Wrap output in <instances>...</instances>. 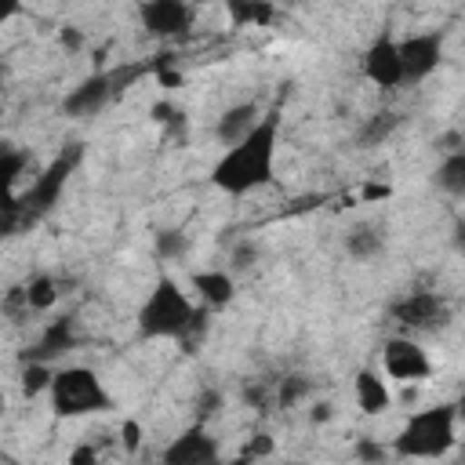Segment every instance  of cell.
I'll return each mask as SVG.
<instances>
[{
  "mask_svg": "<svg viewBox=\"0 0 465 465\" xmlns=\"http://www.w3.org/2000/svg\"><path fill=\"white\" fill-rule=\"evenodd\" d=\"M454 429H458V407L454 403L421 407L396 432L392 454L396 458H443L458 440Z\"/></svg>",
  "mask_w": 465,
  "mask_h": 465,
  "instance_id": "4",
  "label": "cell"
},
{
  "mask_svg": "<svg viewBox=\"0 0 465 465\" xmlns=\"http://www.w3.org/2000/svg\"><path fill=\"white\" fill-rule=\"evenodd\" d=\"M145 73H153V58H149V62H138V65L98 69V73L84 76L76 87H69V91L62 94L58 109H62V116H69V120H91V116H98L116 94H124V91H127L138 76H145Z\"/></svg>",
  "mask_w": 465,
  "mask_h": 465,
  "instance_id": "5",
  "label": "cell"
},
{
  "mask_svg": "<svg viewBox=\"0 0 465 465\" xmlns=\"http://www.w3.org/2000/svg\"><path fill=\"white\" fill-rule=\"evenodd\" d=\"M58 294H62V291H58V280H54L51 272H36V276H29L22 287L7 291L4 309L15 312V309L22 305L25 312H51L54 302H58Z\"/></svg>",
  "mask_w": 465,
  "mask_h": 465,
  "instance_id": "14",
  "label": "cell"
},
{
  "mask_svg": "<svg viewBox=\"0 0 465 465\" xmlns=\"http://www.w3.org/2000/svg\"><path fill=\"white\" fill-rule=\"evenodd\" d=\"M316 389V381L302 371H291V374H280L276 378V407L287 411V407H298L302 400H309Z\"/></svg>",
  "mask_w": 465,
  "mask_h": 465,
  "instance_id": "22",
  "label": "cell"
},
{
  "mask_svg": "<svg viewBox=\"0 0 465 465\" xmlns=\"http://www.w3.org/2000/svg\"><path fill=\"white\" fill-rule=\"evenodd\" d=\"M381 371L403 385H414L432 374V360L411 334H392L381 345Z\"/></svg>",
  "mask_w": 465,
  "mask_h": 465,
  "instance_id": "10",
  "label": "cell"
},
{
  "mask_svg": "<svg viewBox=\"0 0 465 465\" xmlns=\"http://www.w3.org/2000/svg\"><path fill=\"white\" fill-rule=\"evenodd\" d=\"M454 407H458V421H461V425H465V392H461V396H458V403H454Z\"/></svg>",
  "mask_w": 465,
  "mask_h": 465,
  "instance_id": "40",
  "label": "cell"
},
{
  "mask_svg": "<svg viewBox=\"0 0 465 465\" xmlns=\"http://www.w3.org/2000/svg\"><path fill=\"white\" fill-rule=\"evenodd\" d=\"M138 18L153 40H178L193 29L196 4L193 0H142Z\"/></svg>",
  "mask_w": 465,
  "mask_h": 465,
  "instance_id": "9",
  "label": "cell"
},
{
  "mask_svg": "<svg viewBox=\"0 0 465 465\" xmlns=\"http://www.w3.org/2000/svg\"><path fill=\"white\" fill-rule=\"evenodd\" d=\"M443 44L447 36L440 29H425V33H411L400 40V58H403V87H414L421 80H429L440 62H443Z\"/></svg>",
  "mask_w": 465,
  "mask_h": 465,
  "instance_id": "8",
  "label": "cell"
},
{
  "mask_svg": "<svg viewBox=\"0 0 465 465\" xmlns=\"http://www.w3.org/2000/svg\"><path fill=\"white\" fill-rule=\"evenodd\" d=\"M276 142H280V109L265 113L243 142L222 153V160L211 167V185L229 196H247L269 185L276 167Z\"/></svg>",
  "mask_w": 465,
  "mask_h": 465,
  "instance_id": "3",
  "label": "cell"
},
{
  "mask_svg": "<svg viewBox=\"0 0 465 465\" xmlns=\"http://www.w3.org/2000/svg\"><path fill=\"white\" fill-rule=\"evenodd\" d=\"M432 185H436L443 196L465 200V149L443 153V160H440L436 171H432Z\"/></svg>",
  "mask_w": 465,
  "mask_h": 465,
  "instance_id": "19",
  "label": "cell"
},
{
  "mask_svg": "<svg viewBox=\"0 0 465 465\" xmlns=\"http://www.w3.org/2000/svg\"><path fill=\"white\" fill-rule=\"evenodd\" d=\"M80 345V331H76V316H58V320H47V327L36 334V341L18 356L22 363L25 360H40V363H54L58 356L73 352Z\"/></svg>",
  "mask_w": 465,
  "mask_h": 465,
  "instance_id": "13",
  "label": "cell"
},
{
  "mask_svg": "<svg viewBox=\"0 0 465 465\" xmlns=\"http://www.w3.org/2000/svg\"><path fill=\"white\" fill-rule=\"evenodd\" d=\"M94 458H98V450H94L91 443H80V447L69 454V461H73V465H84V461H94Z\"/></svg>",
  "mask_w": 465,
  "mask_h": 465,
  "instance_id": "37",
  "label": "cell"
},
{
  "mask_svg": "<svg viewBox=\"0 0 465 465\" xmlns=\"http://www.w3.org/2000/svg\"><path fill=\"white\" fill-rule=\"evenodd\" d=\"M22 15V0H0V22H11Z\"/></svg>",
  "mask_w": 465,
  "mask_h": 465,
  "instance_id": "38",
  "label": "cell"
},
{
  "mask_svg": "<svg viewBox=\"0 0 465 465\" xmlns=\"http://www.w3.org/2000/svg\"><path fill=\"white\" fill-rule=\"evenodd\" d=\"M450 302L440 291L418 287V291H403L400 298L389 302V320L403 331V334H436L450 323Z\"/></svg>",
  "mask_w": 465,
  "mask_h": 465,
  "instance_id": "7",
  "label": "cell"
},
{
  "mask_svg": "<svg viewBox=\"0 0 465 465\" xmlns=\"http://www.w3.org/2000/svg\"><path fill=\"white\" fill-rule=\"evenodd\" d=\"M331 418H334V403H327V400L312 403V411H309V421H312V425H327Z\"/></svg>",
  "mask_w": 465,
  "mask_h": 465,
  "instance_id": "35",
  "label": "cell"
},
{
  "mask_svg": "<svg viewBox=\"0 0 465 465\" xmlns=\"http://www.w3.org/2000/svg\"><path fill=\"white\" fill-rule=\"evenodd\" d=\"M225 15L236 29H251V25H269L276 18V4L272 0H222Z\"/></svg>",
  "mask_w": 465,
  "mask_h": 465,
  "instance_id": "20",
  "label": "cell"
},
{
  "mask_svg": "<svg viewBox=\"0 0 465 465\" xmlns=\"http://www.w3.org/2000/svg\"><path fill=\"white\" fill-rule=\"evenodd\" d=\"M352 396H356V407L367 414V418H378L392 407V392H389V381L374 371V367H360L356 378H352Z\"/></svg>",
  "mask_w": 465,
  "mask_h": 465,
  "instance_id": "17",
  "label": "cell"
},
{
  "mask_svg": "<svg viewBox=\"0 0 465 465\" xmlns=\"http://www.w3.org/2000/svg\"><path fill=\"white\" fill-rule=\"evenodd\" d=\"M58 40H62L65 51H80V47H87V36H84L76 25H62V29H58Z\"/></svg>",
  "mask_w": 465,
  "mask_h": 465,
  "instance_id": "34",
  "label": "cell"
},
{
  "mask_svg": "<svg viewBox=\"0 0 465 465\" xmlns=\"http://www.w3.org/2000/svg\"><path fill=\"white\" fill-rule=\"evenodd\" d=\"M211 327V309L196 305L174 276H156L153 291L145 294L142 309H138V334L142 338H171L178 341L185 352H193Z\"/></svg>",
  "mask_w": 465,
  "mask_h": 465,
  "instance_id": "2",
  "label": "cell"
},
{
  "mask_svg": "<svg viewBox=\"0 0 465 465\" xmlns=\"http://www.w3.org/2000/svg\"><path fill=\"white\" fill-rule=\"evenodd\" d=\"M367 84H374L378 91H396L403 87V58H400V40H392L389 33H381L367 51H363V62H360Z\"/></svg>",
  "mask_w": 465,
  "mask_h": 465,
  "instance_id": "11",
  "label": "cell"
},
{
  "mask_svg": "<svg viewBox=\"0 0 465 465\" xmlns=\"http://www.w3.org/2000/svg\"><path fill=\"white\" fill-rule=\"evenodd\" d=\"M262 116H265V113H262V105H258L254 98L236 102V105L222 109V116H218V124H214V138L229 149V145H236V142H243V138L258 127Z\"/></svg>",
  "mask_w": 465,
  "mask_h": 465,
  "instance_id": "15",
  "label": "cell"
},
{
  "mask_svg": "<svg viewBox=\"0 0 465 465\" xmlns=\"http://www.w3.org/2000/svg\"><path fill=\"white\" fill-rule=\"evenodd\" d=\"M149 113H153V124H160L167 138H182L185 134V113L174 102H156Z\"/></svg>",
  "mask_w": 465,
  "mask_h": 465,
  "instance_id": "27",
  "label": "cell"
},
{
  "mask_svg": "<svg viewBox=\"0 0 465 465\" xmlns=\"http://www.w3.org/2000/svg\"><path fill=\"white\" fill-rule=\"evenodd\" d=\"M47 396H51V411L58 418H91V414L113 411V396L102 385L98 371L80 367V363L58 367L54 378H51Z\"/></svg>",
  "mask_w": 465,
  "mask_h": 465,
  "instance_id": "6",
  "label": "cell"
},
{
  "mask_svg": "<svg viewBox=\"0 0 465 465\" xmlns=\"http://www.w3.org/2000/svg\"><path fill=\"white\" fill-rule=\"evenodd\" d=\"M163 465H211L222 458V447L218 440L207 432V421H193L182 436H174L167 447H163Z\"/></svg>",
  "mask_w": 465,
  "mask_h": 465,
  "instance_id": "12",
  "label": "cell"
},
{
  "mask_svg": "<svg viewBox=\"0 0 465 465\" xmlns=\"http://www.w3.org/2000/svg\"><path fill=\"white\" fill-rule=\"evenodd\" d=\"M222 411V392L218 389H203L196 396V421H211Z\"/></svg>",
  "mask_w": 465,
  "mask_h": 465,
  "instance_id": "31",
  "label": "cell"
},
{
  "mask_svg": "<svg viewBox=\"0 0 465 465\" xmlns=\"http://www.w3.org/2000/svg\"><path fill=\"white\" fill-rule=\"evenodd\" d=\"M193 291L200 305H207L211 312H222L236 298V280L229 269H203V272H193Z\"/></svg>",
  "mask_w": 465,
  "mask_h": 465,
  "instance_id": "18",
  "label": "cell"
},
{
  "mask_svg": "<svg viewBox=\"0 0 465 465\" xmlns=\"http://www.w3.org/2000/svg\"><path fill=\"white\" fill-rule=\"evenodd\" d=\"M341 247H345V254H349L352 262H374L378 254H385L389 232H385L381 222H356V225L345 229Z\"/></svg>",
  "mask_w": 465,
  "mask_h": 465,
  "instance_id": "16",
  "label": "cell"
},
{
  "mask_svg": "<svg viewBox=\"0 0 465 465\" xmlns=\"http://www.w3.org/2000/svg\"><path fill=\"white\" fill-rule=\"evenodd\" d=\"M352 454H356L360 461H385V458H389V450H385V447H381L374 436H356Z\"/></svg>",
  "mask_w": 465,
  "mask_h": 465,
  "instance_id": "30",
  "label": "cell"
},
{
  "mask_svg": "<svg viewBox=\"0 0 465 465\" xmlns=\"http://www.w3.org/2000/svg\"><path fill=\"white\" fill-rule=\"evenodd\" d=\"M400 127V113L392 109H381V113H371L360 127H356V145L360 149H374V145H385L392 138V131Z\"/></svg>",
  "mask_w": 465,
  "mask_h": 465,
  "instance_id": "21",
  "label": "cell"
},
{
  "mask_svg": "<svg viewBox=\"0 0 465 465\" xmlns=\"http://www.w3.org/2000/svg\"><path fill=\"white\" fill-rule=\"evenodd\" d=\"M153 76L160 80V87H178V84H182V73H178L171 51H160V54L153 58Z\"/></svg>",
  "mask_w": 465,
  "mask_h": 465,
  "instance_id": "29",
  "label": "cell"
},
{
  "mask_svg": "<svg viewBox=\"0 0 465 465\" xmlns=\"http://www.w3.org/2000/svg\"><path fill=\"white\" fill-rule=\"evenodd\" d=\"M240 396H243V403H247L251 411H258V414L276 411V378H251V381H243Z\"/></svg>",
  "mask_w": 465,
  "mask_h": 465,
  "instance_id": "23",
  "label": "cell"
},
{
  "mask_svg": "<svg viewBox=\"0 0 465 465\" xmlns=\"http://www.w3.org/2000/svg\"><path fill=\"white\" fill-rule=\"evenodd\" d=\"M276 450V443H272V436H265V432H258V436H251L247 443H243V450H240V458L243 461H254V458H269Z\"/></svg>",
  "mask_w": 465,
  "mask_h": 465,
  "instance_id": "32",
  "label": "cell"
},
{
  "mask_svg": "<svg viewBox=\"0 0 465 465\" xmlns=\"http://www.w3.org/2000/svg\"><path fill=\"white\" fill-rule=\"evenodd\" d=\"M189 247H193V240L185 229H160L156 232V258L160 262H182L189 254Z\"/></svg>",
  "mask_w": 465,
  "mask_h": 465,
  "instance_id": "24",
  "label": "cell"
},
{
  "mask_svg": "<svg viewBox=\"0 0 465 465\" xmlns=\"http://www.w3.org/2000/svg\"><path fill=\"white\" fill-rule=\"evenodd\" d=\"M262 262V247L254 243V240H236L232 243V251H229V269L232 272H247V269H254Z\"/></svg>",
  "mask_w": 465,
  "mask_h": 465,
  "instance_id": "28",
  "label": "cell"
},
{
  "mask_svg": "<svg viewBox=\"0 0 465 465\" xmlns=\"http://www.w3.org/2000/svg\"><path fill=\"white\" fill-rule=\"evenodd\" d=\"M120 443H124V450H127V454H134V450H138V443H142V425H138L134 418H127V421L120 425Z\"/></svg>",
  "mask_w": 465,
  "mask_h": 465,
  "instance_id": "33",
  "label": "cell"
},
{
  "mask_svg": "<svg viewBox=\"0 0 465 465\" xmlns=\"http://www.w3.org/2000/svg\"><path fill=\"white\" fill-rule=\"evenodd\" d=\"M450 240H454V251L465 258V218H458V222H454V232H450Z\"/></svg>",
  "mask_w": 465,
  "mask_h": 465,
  "instance_id": "39",
  "label": "cell"
},
{
  "mask_svg": "<svg viewBox=\"0 0 465 465\" xmlns=\"http://www.w3.org/2000/svg\"><path fill=\"white\" fill-rule=\"evenodd\" d=\"M51 378H54V371H51V363H40V360H25L22 363V396H40V392H47L51 389Z\"/></svg>",
  "mask_w": 465,
  "mask_h": 465,
  "instance_id": "26",
  "label": "cell"
},
{
  "mask_svg": "<svg viewBox=\"0 0 465 465\" xmlns=\"http://www.w3.org/2000/svg\"><path fill=\"white\" fill-rule=\"evenodd\" d=\"M29 163H33L29 149H18V145H11V142H4V145H0V174H4L7 189H15V185H18V178H22V171H25Z\"/></svg>",
  "mask_w": 465,
  "mask_h": 465,
  "instance_id": "25",
  "label": "cell"
},
{
  "mask_svg": "<svg viewBox=\"0 0 465 465\" xmlns=\"http://www.w3.org/2000/svg\"><path fill=\"white\" fill-rule=\"evenodd\" d=\"M193 4H207V0H193Z\"/></svg>",
  "mask_w": 465,
  "mask_h": 465,
  "instance_id": "41",
  "label": "cell"
},
{
  "mask_svg": "<svg viewBox=\"0 0 465 465\" xmlns=\"http://www.w3.org/2000/svg\"><path fill=\"white\" fill-rule=\"evenodd\" d=\"M87 149L84 142H69L58 149V156L47 160V167L22 189V193H11V200L4 203V214H0V232L4 236H18V232H29L33 225H40L65 196L73 174L80 171Z\"/></svg>",
  "mask_w": 465,
  "mask_h": 465,
  "instance_id": "1",
  "label": "cell"
},
{
  "mask_svg": "<svg viewBox=\"0 0 465 465\" xmlns=\"http://www.w3.org/2000/svg\"><path fill=\"white\" fill-rule=\"evenodd\" d=\"M389 193H392L389 185H378V182H371V185H363V193H360V196H363L367 203H374V200H385Z\"/></svg>",
  "mask_w": 465,
  "mask_h": 465,
  "instance_id": "36",
  "label": "cell"
}]
</instances>
